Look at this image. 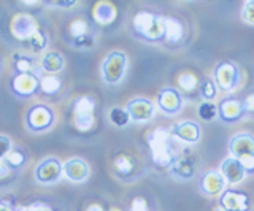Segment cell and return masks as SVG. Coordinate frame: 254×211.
Segmentation results:
<instances>
[{
    "label": "cell",
    "instance_id": "1",
    "mask_svg": "<svg viewBox=\"0 0 254 211\" xmlns=\"http://www.w3.org/2000/svg\"><path fill=\"white\" fill-rule=\"evenodd\" d=\"M173 137L170 129L157 127L148 135V146L151 153V159L157 167L170 168L177 156L173 154Z\"/></svg>",
    "mask_w": 254,
    "mask_h": 211
},
{
    "label": "cell",
    "instance_id": "2",
    "mask_svg": "<svg viewBox=\"0 0 254 211\" xmlns=\"http://www.w3.org/2000/svg\"><path fill=\"white\" fill-rule=\"evenodd\" d=\"M135 34L146 42H161L165 35L164 16L151 11H138L132 19Z\"/></svg>",
    "mask_w": 254,
    "mask_h": 211
},
{
    "label": "cell",
    "instance_id": "3",
    "mask_svg": "<svg viewBox=\"0 0 254 211\" xmlns=\"http://www.w3.org/2000/svg\"><path fill=\"white\" fill-rule=\"evenodd\" d=\"M127 68V56L123 51H111L102 62V78L107 84L123 81Z\"/></svg>",
    "mask_w": 254,
    "mask_h": 211
},
{
    "label": "cell",
    "instance_id": "4",
    "mask_svg": "<svg viewBox=\"0 0 254 211\" xmlns=\"http://www.w3.org/2000/svg\"><path fill=\"white\" fill-rule=\"evenodd\" d=\"M10 30L13 37L19 42H27L32 35H35L40 27L37 19L29 13H18L10 21Z\"/></svg>",
    "mask_w": 254,
    "mask_h": 211
},
{
    "label": "cell",
    "instance_id": "5",
    "mask_svg": "<svg viewBox=\"0 0 254 211\" xmlns=\"http://www.w3.org/2000/svg\"><path fill=\"white\" fill-rule=\"evenodd\" d=\"M238 68L235 64L229 60H224V62H219L214 68V76H213V81L216 84V88H219L221 91H232L235 89V86L238 84Z\"/></svg>",
    "mask_w": 254,
    "mask_h": 211
},
{
    "label": "cell",
    "instance_id": "6",
    "mask_svg": "<svg viewBox=\"0 0 254 211\" xmlns=\"http://www.w3.org/2000/svg\"><path fill=\"white\" fill-rule=\"evenodd\" d=\"M64 175V163L56 158H48L35 167V179L40 184H54Z\"/></svg>",
    "mask_w": 254,
    "mask_h": 211
},
{
    "label": "cell",
    "instance_id": "7",
    "mask_svg": "<svg viewBox=\"0 0 254 211\" xmlns=\"http://www.w3.org/2000/svg\"><path fill=\"white\" fill-rule=\"evenodd\" d=\"M54 124V111L46 105H34L27 113V127L34 132H45Z\"/></svg>",
    "mask_w": 254,
    "mask_h": 211
},
{
    "label": "cell",
    "instance_id": "8",
    "mask_svg": "<svg viewBox=\"0 0 254 211\" xmlns=\"http://www.w3.org/2000/svg\"><path fill=\"white\" fill-rule=\"evenodd\" d=\"M219 207L226 211H250L251 200L250 195L242 191H222L219 197Z\"/></svg>",
    "mask_w": 254,
    "mask_h": 211
},
{
    "label": "cell",
    "instance_id": "9",
    "mask_svg": "<svg viewBox=\"0 0 254 211\" xmlns=\"http://www.w3.org/2000/svg\"><path fill=\"white\" fill-rule=\"evenodd\" d=\"M245 114L246 113H245L242 100L234 96L222 99L221 104L218 105V116L224 122H238L243 119Z\"/></svg>",
    "mask_w": 254,
    "mask_h": 211
},
{
    "label": "cell",
    "instance_id": "10",
    "mask_svg": "<svg viewBox=\"0 0 254 211\" xmlns=\"http://www.w3.org/2000/svg\"><path fill=\"white\" fill-rule=\"evenodd\" d=\"M126 110L130 116V121L145 122V121H149L154 116L156 106H154V104L151 100L138 97V99L130 100L129 104H127Z\"/></svg>",
    "mask_w": 254,
    "mask_h": 211
},
{
    "label": "cell",
    "instance_id": "11",
    "mask_svg": "<svg viewBox=\"0 0 254 211\" xmlns=\"http://www.w3.org/2000/svg\"><path fill=\"white\" fill-rule=\"evenodd\" d=\"M11 88H13L16 96L32 97L40 91V78L35 73L16 75L11 81Z\"/></svg>",
    "mask_w": 254,
    "mask_h": 211
},
{
    "label": "cell",
    "instance_id": "12",
    "mask_svg": "<svg viewBox=\"0 0 254 211\" xmlns=\"http://www.w3.org/2000/svg\"><path fill=\"white\" fill-rule=\"evenodd\" d=\"M157 105L167 114H177L183 106V97L177 89L164 88L157 94Z\"/></svg>",
    "mask_w": 254,
    "mask_h": 211
},
{
    "label": "cell",
    "instance_id": "13",
    "mask_svg": "<svg viewBox=\"0 0 254 211\" xmlns=\"http://www.w3.org/2000/svg\"><path fill=\"white\" fill-rule=\"evenodd\" d=\"M64 176L71 183H84L89 178V165L86 160L73 158L64 163Z\"/></svg>",
    "mask_w": 254,
    "mask_h": 211
},
{
    "label": "cell",
    "instance_id": "14",
    "mask_svg": "<svg viewBox=\"0 0 254 211\" xmlns=\"http://www.w3.org/2000/svg\"><path fill=\"white\" fill-rule=\"evenodd\" d=\"M170 134L175 140H180V142L197 143L198 140H200V127L190 121H185V122L175 124L170 129Z\"/></svg>",
    "mask_w": 254,
    "mask_h": 211
},
{
    "label": "cell",
    "instance_id": "15",
    "mask_svg": "<svg viewBox=\"0 0 254 211\" xmlns=\"http://www.w3.org/2000/svg\"><path fill=\"white\" fill-rule=\"evenodd\" d=\"M92 18L99 26H103V27L110 26V24H113L118 18V8L111 2H108V0H100V2L94 5Z\"/></svg>",
    "mask_w": 254,
    "mask_h": 211
},
{
    "label": "cell",
    "instance_id": "16",
    "mask_svg": "<svg viewBox=\"0 0 254 211\" xmlns=\"http://www.w3.org/2000/svg\"><path fill=\"white\" fill-rule=\"evenodd\" d=\"M229 150L232 158L238 159L242 156L254 154V135L251 134H238L230 138Z\"/></svg>",
    "mask_w": 254,
    "mask_h": 211
},
{
    "label": "cell",
    "instance_id": "17",
    "mask_svg": "<svg viewBox=\"0 0 254 211\" xmlns=\"http://www.w3.org/2000/svg\"><path fill=\"white\" fill-rule=\"evenodd\" d=\"M170 171L180 179H190L195 173V159L192 156H177L170 165Z\"/></svg>",
    "mask_w": 254,
    "mask_h": 211
},
{
    "label": "cell",
    "instance_id": "18",
    "mask_svg": "<svg viewBox=\"0 0 254 211\" xmlns=\"http://www.w3.org/2000/svg\"><path fill=\"white\" fill-rule=\"evenodd\" d=\"M221 175L226 179V183L229 184H237L243 181L245 178V170L242 167V163L235 158H227L224 162L221 163Z\"/></svg>",
    "mask_w": 254,
    "mask_h": 211
},
{
    "label": "cell",
    "instance_id": "19",
    "mask_svg": "<svg viewBox=\"0 0 254 211\" xmlns=\"http://www.w3.org/2000/svg\"><path fill=\"white\" fill-rule=\"evenodd\" d=\"M224 184H226V179L222 178L221 171L211 170V171H206L203 175L200 189L206 195H221L222 191H224Z\"/></svg>",
    "mask_w": 254,
    "mask_h": 211
},
{
    "label": "cell",
    "instance_id": "20",
    "mask_svg": "<svg viewBox=\"0 0 254 211\" xmlns=\"http://www.w3.org/2000/svg\"><path fill=\"white\" fill-rule=\"evenodd\" d=\"M164 26H165L164 40L167 43L177 45V43L183 42V38H185V26H183V22L180 19L173 18V16H165Z\"/></svg>",
    "mask_w": 254,
    "mask_h": 211
},
{
    "label": "cell",
    "instance_id": "21",
    "mask_svg": "<svg viewBox=\"0 0 254 211\" xmlns=\"http://www.w3.org/2000/svg\"><path fill=\"white\" fill-rule=\"evenodd\" d=\"M64 68V57L58 51L46 53L42 59V70L46 75H58Z\"/></svg>",
    "mask_w": 254,
    "mask_h": 211
},
{
    "label": "cell",
    "instance_id": "22",
    "mask_svg": "<svg viewBox=\"0 0 254 211\" xmlns=\"http://www.w3.org/2000/svg\"><path fill=\"white\" fill-rule=\"evenodd\" d=\"M62 89V80L58 75H43L40 78V91L45 96H56Z\"/></svg>",
    "mask_w": 254,
    "mask_h": 211
},
{
    "label": "cell",
    "instance_id": "23",
    "mask_svg": "<svg viewBox=\"0 0 254 211\" xmlns=\"http://www.w3.org/2000/svg\"><path fill=\"white\" fill-rule=\"evenodd\" d=\"M113 167L116 170L118 175L121 176H129L133 173V168H135V163H133V159L130 158L129 154H118L115 160H113Z\"/></svg>",
    "mask_w": 254,
    "mask_h": 211
},
{
    "label": "cell",
    "instance_id": "24",
    "mask_svg": "<svg viewBox=\"0 0 254 211\" xmlns=\"http://www.w3.org/2000/svg\"><path fill=\"white\" fill-rule=\"evenodd\" d=\"M3 162H5L6 165L10 167L13 171H16V170L22 168V167L27 163V156H26V153H24V151L21 150V148H14V146H13V150L6 154V158L3 159Z\"/></svg>",
    "mask_w": 254,
    "mask_h": 211
},
{
    "label": "cell",
    "instance_id": "25",
    "mask_svg": "<svg viewBox=\"0 0 254 211\" xmlns=\"http://www.w3.org/2000/svg\"><path fill=\"white\" fill-rule=\"evenodd\" d=\"M178 86L181 88L183 92L186 94H194L200 86H198V78L195 73L192 72H183L180 76H178Z\"/></svg>",
    "mask_w": 254,
    "mask_h": 211
},
{
    "label": "cell",
    "instance_id": "26",
    "mask_svg": "<svg viewBox=\"0 0 254 211\" xmlns=\"http://www.w3.org/2000/svg\"><path fill=\"white\" fill-rule=\"evenodd\" d=\"M89 30H91L89 24H87V21L83 19V18H76L68 24V35H70L71 40H76V38L91 35Z\"/></svg>",
    "mask_w": 254,
    "mask_h": 211
},
{
    "label": "cell",
    "instance_id": "27",
    "mask_svg": "<svg viewBox=\"0 0 254 211\" xmlns=\"http://www.w3.org/2000/svg\"><path fill=\"white\" fill-rule=\"evenodd\" d=\"M108 119L116 127H126L127 124L130 122V116H129V113H127L126 108L113 106L108 113Z\"/></svg>",
    "mask_w": 254,
    "mask_h": 211
},
{
    "label": "cell",
    "instance_id": "28",
    "mask_svg": "<svg viewBox=\"0 0 254 211\" xmlns=\"http://www.w3.org/2000/svg\"><path fill=\"white\" fill-rule=\"evenodd\" d=\"M95 110V100L91 96H81L75 100L73 104V114H86L94 113Z\"/></svg>",
    "mask_w": 254,
    "mask_h": 211
},
{
    "label": "cell",
    "instance_id": "29",
    "mask_svg": "<svg viewBox=\"0 0 254 211\" xmlns=\"http://www.w3.org/2000/svg\"><path fill=\"white\" fill-rule=\"evenodd\" d=\"M14 70L16 75H27V73H35V65L32 59L27 56H21V54H14Z\"/></svg>",
    "mask_w": 254,
    "mask_h": 211
},
{
    "label": "cell",
    "instance_id": "30",
    "mask_svg": "<svg viewBox=\"0 0 254 211\" xmlns=\"http://www.w3.org/2000/svg\"><path fill=\"white\" fill-rule=\"evenodd\" d=\"M73 124L79 132H89L95 124V116L94 113L73 114Z\"/></svg>",
    "mask_w": 254,
    "mask_h": 211
},
{
    "label": "cell",
    "instance_id": "31",
    "mask_svg": "<svg viewBox=\"0 0 254 211\" xmlns=\"http://www.w3.org/2000/svg\"><path fill=\"white\" fill-rule=\"evenodd\" d=\"M198 116L203 121H213L218 116V106L213 104V102H202L198 105Z\"/></svg>",
    "mask_w": 254,
    "mask_h": 211
},
{
    "label": "cell",
    "instance_id": "32",
    "mask_svg": "<svg viewBox=\"0 0 254 211\" xmlns=\"http://www.w3.org/2000/svg\"><path fill=\"white\" fill-rule=\"evenodd\" d=\"M29 48L34 51V53H40V51H43L46 48V43H48V38L46 35L42 32V30H38V32L35 35H32L29 40Z\"/></svg>",
    "mask_w": 254,
    "mask_h": 211
},
{
    "label": "cell",
    "instance_id": "33",
    "mask_svg": "<svg viewBox=\"0 0 254 211\" xmlns=\"http://www.w3.org/2000/svg\"><path fill=\"white\" fill-rule=\"evenodd\" d=\"M200 92H202V96L206 102H211L214 97H216V84H214L213 80H205L202 84H200Z\"/></svg>",
    "mask_w": 254,
    "mask_h": 211
},
{
    "label": "cell",
    "instance_id": "34",
    "mask_svg": "<svg viewBox=\"0 0 254 211\" xmlns=\"http://www.w3.org/2000/svg\"><path fill=\"white\" fill-rule=\"evenodd\" d=\"M242 18L245 22H248V24L254 26V0H248V2H245V6L242 10Z\"/></svg>",
    "mask_w": 254,
    "mask_h": 211
},
{
    "label": "cell",
    "instance_id": "35",
    "mask_svg": "<svg viewBox=\"0 0 254 211\" xmlns=\"http://www.w3.org/2000/svg\"><path fill=\"white\" fill-rule=\"evenodd\" d=\"M13 150V142L6 135H0V160L6 158V154Z\"/></svg>",
    "mask_w": 254,
    "mask_h": 211
},
{
    "label": "cell",
    "instance_id": "36",
    "mask_svg": "<svg viewBox=\"0 0 254 211\" xmlns=\"http://www.w3.org/2000/svg\"><path fill=\"white\" fill-rule=\"evenodd\" d=\"M73 46L79 50H91L94 48V38L91 35H86V37H81V38H76V40H71Z\"/></svg>",
    "mask_w": 254,
    "mask_h": 211
},
{
    "label": "cell",
    "instance_id": "37",
    "mask_svg": "<svg viewBox=\"0 0 254 211\" xmlns=\"http://www.w3.org/2000/svg\"><path fill=\"white\" fill-rule=\"evenodd\" d=\"M238 160H240L245 173H251V175L254 173V154L242 156V158H238Z\"/></svg>",
    "mask_w": 254,
    "mask_h": 211
},
{
    "label": "cell",
    "instance_id": "38",
    "mask_svg": "<svg viewBox=\"0 0 254 211\" xmlns=\"http://www.w3.org/2000/svg\"><path fill=\"white\" fill-rule=\"evenodd\" d=\"M242 104H243V108H245V113L254 114V91L246 94L245 99L242 100Z\"/></svg>",
    "mask_w": 254,
    "mask_h": 211
},
{
    "label": "cell",
    "instance_id": "39",
    "mask_svg": "<svg viewBox=\"0 0 254 211\" xmlns=\"http://www.w3.org/2000/svg\"><path fill=\"white\" fill-rule=\"evenodd\" d=\"M130 211H149L148 210V202L143 199V197H135L132 200Z\"/></svg>",
    "mask_w": 254,
    "mask_h": 211
},
{
    "label": "cell",
    "instance_id": "40",
    "mask_svg": "<svg viewBox=\"0 0 254 211\" xmlns=\"http://www.w3.org/2000/svg\"><path fill=\"white\" fill-rule=\"evenodd\" d=\"M13 176V170L6 165L3 160H0V181H5V179H10Z\"/></svg>",
    "mask_w": 254,
    "mask_h": 211
},
{
    "label": "cell",
    "instance_id": "41",
    "mask_svg": "<svg viewBox=\"0 0 254 211\" xmlns=\"http://www.w3.org/2000/svg\"><path fill=\"white\" fill-rule=\"evenodd\" d=\"M51 6H58V8H70V6H73L76 2L75 0H70V2H65V0H54V2H48Z\"/></svg>",
    "mask_w": 254,
    "mask_h": 211
},
{
    "label": "cell",
    "instance_id": "42",
    "mask_svg": "<svg viewBox=\"0 0 254 211\" xmlns=\"http://www.w3.org/2000/svg\"><path fill=\"white\" fill-rule=\"evenodd\" d=\"M86 211H105V208L99 205V203H91V205L86 208Z\"/></svg>",
    "mask_w": 254,
    "mask_h": 211
},
{
    "label": "cell",
    "instance_id": "43",
    "mask_svg": "<svg viewBox=\"0 0 254 211\" xmlns=\"http://www.w3.org/2000/svg\"><path fill=\"white\" fill-rule=\"evenodd\" d=\"M0 211H14L10 205H6V203L0 202Z\"/></svg>",
    "mask_w": 254,
    "mask_h": 211
},
{
    "label": "cell",
    "instance_id": "44",
    "mask_svg": "<svg viewBox=\"0 0 254 211\" xmlns=\"http://www.w3.org/2000/svg\"><path fill=\"white\" fill-rule=\"evenodd\" d=\"M108 211H119V210H118V208H110Z\"/></svg>",
    "mask_w": 254,
    "mask_h": 211
}]
</instances>
